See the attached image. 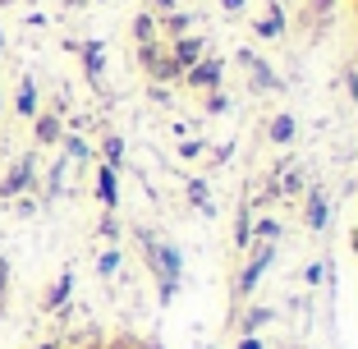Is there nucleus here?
<instances>
[{
    "label": "nucleus",
    "mask_w": 358,
    "mask_h": 349,
    "mask_svg": "<svg viewBox=\"0 0 358 349\" xmlns=\"http://www.w3.org/2000/svg\"><path fill=\"white\" fill-rule=\"evenodd\" d=\"M32 175H37V157H19L10 166V175L0 180V198H19V193L32 189Z\"/></svg>",
    "instance_id": "f257e3e1"
},
{
    "label": "nucleus",
    "mask_w": 358,
    "mask_h": 349,
    "mask_svg": "<svg viewBox=\"0 0 358 349\" xmlns=\"http://www.w3.org/2000/svg\"><path fill=\"white\" fill-rule=\"evenodd\" d=\"M96 198H101L106 207H115V198H120V184H115V166H101V170H96Z\"/></svg>",
    "instance_id": "f03ea898"
},
{
    "label": "nucleus",
    "mask_w": 358,
    "mask_h": 349,
    "mask_svg": "<svg viewBox=\"0 0 358 349\" xmlns=\"http://www.w3.org/2000/svg\"><path fill=\"white\" fill-rule=\"evenodd\" d=\"M271 253H275V248H262V253L253 257V266H248V271H243V280H239V294H248V290L257 285V276H262V266L271 262Z\"/></svg>",
    "instance_id": "7ed1b4c3"
},
{
    "label": "nucleus",
    "mask_w": 358,
    "mask_h": 349,
    "mask_svg": "<svg viewBox=\"0 0 358 349\" xmlns=\"http://www.w3.org/2000/svg\"><path fill=\"white\" fill-rule=\"evenodd\" d=\"M14 106H19V115H37V87H32V78H23L19 83V101H14Z\"/></svg>",
    "instance_id": "20e7f679"
},
{
    "label": "nucleus",
    "mask_w": 358,
    "mask_h": 349,
    "mask_svg": "<svg viewBox=\"0 0 358 349\" xmlns=\"http://www.w3.org/2000/svg\"><path fill=\"white\" fill-rule=\"evenodd\" d=\"M69 290H74V271H64L60 280L51 285V294H46V308H60L64 299H69Z\"/></svg>",
    "instance_id": "39448f33"
},
{
    "label": "nucleus",
    "mask_w": 358,
    "mask_h": 349,
    "mask_svg": "<svg viewBox=\"0 0 358 349\" xmlns=\"http://www.w3.org/2000/svg\"><path fill=\"white\" fill-rule=\"evenodd\" d=\"M32 120H37V143H42V148L60 138V120L55 115H32Z\"/></svg>",
    "instance_id": "423d86ee"
},
{
    "label": "nucleus",
    "mask_w": 358,
    "mask_h": 349,
    "mask_svg": "<svg viewBox=\"0 0 358 349\" xmlns=\"http://www.w3.org/2000/svg\"><path fill=\"white\" fill-rule=\"evenodd\" d=\"M308 225H313V230L327 225V202H322V193H313V202H308Z\"/></svg>",
    "instance_id": "0eeeda50"
},
{
    "label": "nucleus",
    "mask_w": 358,
    "mask_h": 349,
    "mask_svg": "<svg viewBox=\"0 0 358 349\" xmlns=\"http://www.w3.org/2000/svg\"><path fill=\"white\" fill-rule=\"evenodd\" d=\"M189 78H193L198 87H211L221 74H216V64H193V74H189Z\"/></svg>",
    "instance_id": "6e6552de"
},
{
    "label": "nucleus",
    "mask_w": 358,
    "mask_h": 349,
    "mask_svg": "<svg viewBox=\"0 0 358 349\" xmlns=\"http://www.w3.org/2000/svg\"><path fill=\"white\" fill-rule=\"evenodd\" d=\"M198 51H202V42H179L175 46V64H193V60H198Z\"/></svg>",
    "instance_id": "1a4fd4ad"
},
{
    "label": "nucleus",
    "mask_w": 358,
    "mask_h": 349,
    "mask_svg": "<svg viewBox=\"0 0 358 349\" xmlns=\"http://www.w3.org/2000/svg\"><path fill=\"white\" fill-rule=\"evenodd\" d=\"M83 60H87V74H92V78L101 74V46H96V42H92V46H83Z\"/></svg>",
    "instance_id": "9d476101"
},
{
    "label": "nucleus",
    "mask_w": 358,
    "mask_h": 349,
    "mask_svg": "<svg viewBox=\"0 0 358 349\" xmlns=\"http://www.w3.org/2000/svg\"><path fill=\"white\" fill-rule=\"evenodd\" d=\"M289 134H294V120H289V115H280V120L271 124V138H280V143H285Z\"/></svg>",
    "instance_id": "9b49d317"
},
{
    "label": "nucleus",
    "mask_w": 358,
    "mask_h": 349,
    "mask_svg": "<svg viewBox=\"0 0 358 349\" xmlns=\"http://www.w3.org/2000/svg\"><path fill=\"white\" fill-rule=\"evenodd\" d=\"M120 157H124V148H120V138H106V166H115Z\"/></svg>",
    "instance_id": "f8f14e48"
},
{
    "label": "nucleus",
    "mask_w": 358,
    "mask_h": 349,
    "mask_svg": "<svg viewBox=\"0 0 358 349\" xmlns=\"http://www.w3.org/2000/svg\"><path fill=\"white\" fill-rule=\"evenodd\" d=\"M257 32H262V37H275V32H280V14H271V19H262V23H257Z\"/></svg>",
    "instance_id": "ddd939ff"
},
{
    "label": "nucleus",
    "mask_w": 358,
    "mask_h": 349,
    "mask_svg": "<svg viewBox=\"0 0 358 349\" xmlns=\"http://www.w3.org/2000/svg\"><path fill=\"white\" fill-rule=\"evenodd\" d=\"M115 266H120V253H115V248H110V253H101V276H110Z\"/></svg>",
    "instance_id": "4468645a"
},
{
    "label": "nucleus",
    "mask_w": 358,
    "mask_h": 349,
    "mask_svg": "<svg viewBox=\"0 0 358 349\" xmlns=\"http://www.w3.org/2000/svg\"><path fill=\"white\" fill-rule=\"evenodd\" d=\"M138 42H143V46L152 42V19H148V14H143V19H138Z\"/></svg>",
    "instance_id": "2eb2a0df"
},
{
    "label": "nucleus",
    "mask_w": 358,
    "mask_h": 349,
    "mask_svg": "<svg viewBox=\"0 0 358 349\" xmlns=\"http://www.w3.org/2000/svg\"><path fill=\"white\" fill-rule=\"evenodd\" d=\"M37 349H55V345H37Z\"/></svg>",
    "instance_id": "dca6fc26"
}]
</instances>
